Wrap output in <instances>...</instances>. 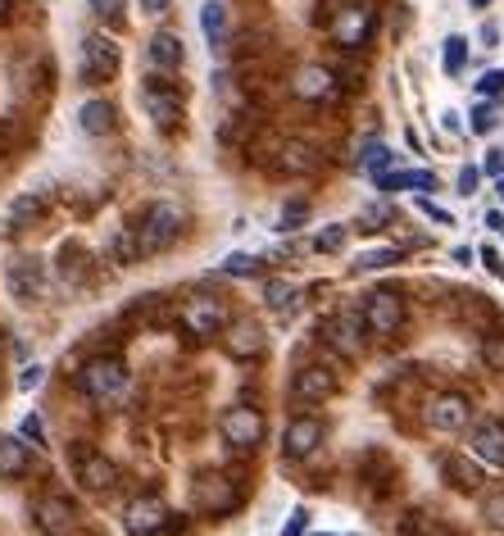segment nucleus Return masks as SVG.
Returning <instances> with one entry per match:
<instances>
[{
	"mask_svg": "<svg viewBox=\"0 0 504 536\" xmlns=\"http://www.w3.org/2000/svg\"><path fill=\"white\" fill-rule=\"evenodd\" d=\"M78 387H82V396L96 400V405H119V400L128 396V387H132V373H128V364H123L119 355H96V359L82 364Z\"/></svg>",
	"mask_w": 504,
	"mask_h": 536,
	"instance_id": "f257e3e1",
	"label": "nucleus"
},
{
	"mask_svg": "<svg viewBox=\"0 0 504 536\" xmlns=\"http://www.w3.org/2000/svg\"><path fill=\"white\" fill-rule=\"evenodd\" d=\"M182 228H187V214H182L173 200H155V205H146L141 209V219H137L141 255H164V250L182 237Z\"/></svg>",
	"mask_w": 504,
	"mask_h": 536,
	"instance_id": "f03ea898",
	"label": "nucleus"
},
{
	"mask_svg": "<svg viewBox=\"0 0 504 536\" xmlns=\"http://www.w3.org/2000/svg\"><path fill=\"white\" fill-rule=\"evenodd\" d=\"M377 32V10L368 0H346L341 10H332V41L341 50H364Z\"/></svg>",
	"mask_w": 504,
	"mask_h": 536,
	"instance_id": "7ed1b4c3",
	"label": "nucleus"
},
{
	"mask_svg": "<svg viewBox=\"0 0 504 536\" xmlns=\"http://www.w3.org/2000/svg\"><path fill=\"white\" fill-rule=\"evenodd\" d=\"M141 110L155 128H178L182 123V91L178 82H168V73H155V78L141 82Z\"/></svg>",
	"mask_w": 504,
	"mask_h": 536,
	"instance_id": "20e7f679",
	"label": "nucleus"
},
{
	"mask_svg": "<svg viewBox=\"0 0 504 536\" xmlns=\"http://www.w3.org/2000/svg\"><path fill=\"white\" fill-rule=\"evenodd\" d=\"M178 323H182L187 337L209 341V337H223V328H228V309H223V300H214V296H191V300H182Z\"/></svg>",
	"mask_w": 504,
	"mask_h": 536,
	"instance_id": "39448f33",
	"label": "nucleus"
},
{
	"mask_svg": "<svg viewBox=\"0 0 504 536\" xmlns=\"http://www.w3.org/2000/svg\"><path fill=\"white\" fill-rule=\"evenodd\" d=\"M173 527H178V518L159 496H137L123 509V532L128 536H168Z\"/></svg>",
	"mask_w": 504,
	"mask_h": 536,
	"instance_id": "423d86ee",
	"label": "nucleus"
},
{
	"mask_svg": "<svg viewBox=\"0 0 504 536\" xmlns=\"http://www.w3.org/2000/svg\"><path fill=\"white\" fill-rule=\"evenodd\" d=\"M364 309H341V314H332L327 323H318V337H323V346H332L341 359H355L359 350H364Z\"/></svg>",
	"mask_w": 504,
	"mask_h": 536,
	"instance_id": "0eeeda50",
	"label": "nucleus"
},
{
	"mask_svg": "<svg viewBox=\"0 0 504 536\" xmlns=\"http://www.w3.org/2000/svg\"><path fill=\"white\" fill-rule=\"evenodd\" d=\"M191 505H196L200 514H209V518H223V514H232V509L241 505V491H237V482L223 477V473H200L196 487H191Z\"/></svg>",
	"mask_w": 504,
	"mask_h": 536,
	"instance_id": "6e6552de",
	"label": "nucleus"
},
{
	"mask_svg": "<svg viewBox=\"0 0 504 536\" xmlns=\"http://www.w3.org/2000/svg\"><path fill=\"white\" fill-rule=\"evenodd\" d=\"M119 64H123V50L114 37H105V32L82 37V82H114Z\"/></svg>",
	"mask_w": 504,
	"mask_h": 536,
	"instance_id": "1a4fd4ad",
	"label": "nucleus"
},
{
	"mask_svg": "<svg viewBox=\"0 0 504 536\" xmlns=\"http://www.w3.org/2000/svg\"><path fill=\"white\" fill-rule=\"evenodd\" d=\"M218 432H223V441H228L232 450H255L259 441H264L268 423H264V414H259V409L232 405V409H223V418H218Z\"/></svg>",
	"mask_w": 504,
	"mask_h": 536,
	"instance_id": "9d476101",
	"label": "nucleus"
},
{
	"mask_svg": "<svg viewBox=\"0 0 504 536\" xmlns=\"http://www.w3.org/2000/svg\"><path fill=\"white\" fill-rule=\"evenodd\" d=\"M73 473H78L82 491H91V496H105V491H114V482H119V464L91 446L73 450Z\"/></svg>",
	"mask_w": 504,
	"mask_h": 536,
	"instance_id": "9b49d317",
	"label": "nucleus"
},
{
	"mask_svg": "<svg viewBox=\"0 0 504 536\" xmlns=\"http://www.w3.org/2000/svg\"><path fill=\"white\" fill-rule=\"evenodd\" d=\"M5 282H10V296L14 300L37 305V300L46 296V287H50V273H46V264H41L37 255H23V259H14V264H10Z\"/></svg>",
	"mask_w": 504,
	"mask_h": 536,
	"instance_id": "f8f14e48",
	"label": "nucleus"
},
{
	"mask_svg": "<svg viewBox=\"0 0 504 536\" xmlns=\"http://www.w3.org/2000/svg\"><path fill=\"white\" fill-rule=\"evenodd\" d=\"M291 91H296V100H305V105H336V100H341V82H336V73L323 69V64L296 69Z\"/></svg>",
	"mask_w": 504,
	"mask_h": 536,
	"instance_id": "ddd939ff",
	"label": "nucleus"
},
{
	"mask_svg": "<svg viewBox=\"0 0 504 536\" xmlns=\"http://www.w3.org/2000/svg\"><path fill=\"white\" fill-rule=\"evenodd\" d=\"M427 423L436 432H464L473 423V400L464 391H441V396L427 400Z\"/></svg>",
	"mask_w": 504,
	"mask_h": 536,
	"instance_id": "4468645a",
	"label": "nucleus"
},
{
	"mask_svg": "<svg viewBox=\"0 0 504 536\" xmlns=\"http://www.w3.org/2000/svg\"><path fill=\"white\" fill-rule=\"evenodd\" d=\"M364 323L373 337H391V332H400V323H405V305H400L396 291H373V296L364 300Z\"/></svg>",
	"mask_w": 504,
	"mask_h": 536,
	"instance_id": "2eb2a0df",
	"label": "nucleus"
},
{
	"mask_svg": "<svg viewBox=\"0 0 504 536\" xmlns=\"http://www.w3.org/2000/svg\"><path fill=\"white\" fill-rule=\"evenodd\" d=\"M291 396H296L300 405H323V400L336 396V373L327 364L296 368V378H291Z\"/></svg>",
	"mask_w": 504,
	"mask_h": 536,
	"instance_id": "dca6fc26",
	"label": "nucleus"
},
{
	"mask_svg": "<svg viewBox=\"0 0 504 536\" xmlns=\"http://www.w3.org/2000/svg\"><path fill=\"white\" fill-rule=\"evenodd\" d=\"M318 446H323V418H314V414L291 418L287 432H282V455L287 459H309Z\"/></svg>",
	"mask_w": 504,
	"mask_h": 536,
	"instance_id": "f3484780",
	"label": "nucleus"
},
{
	"mask_svg": "<svg viewBox=\"0 0 504 536\" xmlns=\"http://www.w3.org/2000/svg\"><path fill=\"white\" fill-rule=\"evenodd\" d=\"M268 346L264 328L259 323H250V318H237V323H228L223 328V350H228L232 359H259Z\"/></svg>",
	"mask_w": 504,
	"mask_h": 536,
	"instance_id": "a211bd4d",
	"label": "nucleus"
},
{
	"mask_svg": "<svg viewBox=\"0 0 504 536\" xmlns=\"http://www.w3.org/2000/svg\"><path fill=\"white\" fill-rule=\"evenodd\" d=\"M32 518H37L41 532L69 536L73 523H78V509H73V500H64V496H41L37 505H32Z\"/></svg>",
	"mask_w": 504,
	"mask_h": 536,
	"instance_id": "6ab92c4d",
	"label": "nucleus"
},
{
	"mask_svg": "<svg viewBox=\"0 0 504 536\" xmlns=\"http://www.w3.org/2000/svg\"><path fill=\"white\" fill-rule=\"evenodd\" d=\"M318 150L309 146V141H300V137H291V141H282L277 146V159H273V169L277 173H287V178H305V173H318Z\"/></svg>",
	"mask_w": 504,
	"mask_h": 536,
	"instance_id": "aec40b11",
	"label": "nucleus"
},
{
	"mask_svg": "<svg viewBox=\"0 0 504 536\" xmlns=\"http://www.w3.org/2000/svg\"><path fill=\"white\" fill-rule=\"evenodd\" d=\"M468 450H473V459H482V464L504 468V427L500 423H477L473 432H468Z\"/></svg>",
	"mask_w": 504,
	"mask_h": 536,
	"instance_id": "412c9836",
	"label": "nucleus"
},
{
	"mask_svg": "<svg viewBox=\"0 0 504 536\" xmlns=\"http://www.w3.org/2000/svg\"><path fill=\"white\" fill-rule=\"evenodd\" d=\"M150 64H155V73H178L187 64V46H182L178 32H155L150 37Z\"/></svg>",
	"mask_w": 504,
	"mask_h": 536,
	"instance_id": "4be33fe9",
	"label": "nucleus"
},
{
	"mask_svg": "<svg viewBox=\"0 0 504 536\" xmlns=\"http://www.w3.org/2000/svg\"><path fill=\"white\" fill-rule=\"evenodd\" d=\"M50 196L46 191H19V196L10 200V209H5V223L10 228H28V223H37L41 214H46Z\"/></svg>",
	"mask_w": 504,
	"mask_h": 536,
	"instance_id": "5701e85b",
	"label": "nucleus"
},
{
	"mask_svg": "<svg viewBox=\"0 0 504 536\" xmlns=\"http://www.w3.org/2000/svg\"><path fill=\"white\" fill-rule=\"evenodd\" d=\"M114 123H119V114H114L109 100H87V105L78 110V128L87 132V137H109Z\"/></svg>",
	"mask_w": 504,
	"mask_h": 536,
	"instance_id": "b1692460",
	"label": "nucleus"
},
{
	"mask_svg": "<svg viewBox=\"0 0 504 536\" xmlns=\"http://www.w3.org/2000/svg\"><path fill=\"white\" fill-rule=\"evenodd\" d=\"M32 468V446L23 437H0V477H23Z\"/></svg>",
	"mask_w": 504,
	"mask_h": 536,
	"instance_id": "393cba45",
	"label": "nucleus"
},
{
	"mask_svg": "<svg viewBox=\"0 0 504 536\" xmlns=\"http://www.w3.org/2000/svg\"><path fill=\"white\" fill-rule=\"evenodd\" d=\"M141 255V241H137V228H119L114 237H109V264H119V268H132Z\"/></svg>",
	"mask_w": 504,
	"mask_h": 536,
	"instance_id": "a878e982",
	"label": "nucleus"
},
{
	"mask_svg": "<svg viewBox=\"0 0 504 536\" xmlns=\"http://www.w3.org/2000/svg\"><path fill=\"white\" fill-rule=\"evenodd\" d=\"M200 28H205L214 50L228 41V10H223V0H205V5H200Z\"/></svg>",
	"mask_w": 504,
	"mask_h": 536,
	"instance_id": "bb28decb",
	"label": "nucleus"
},
{
	"mask_svg": "<svg viewBox=\"0 0 504 536\" xmlns=\"http://www.w3.org/2000/svg\"><path fill=\"white\" fill-rule=\"evenodd\" d=\"M377 187H382V191H436V178H432V173H423V169H414V173H382V178H377Z\"/></svg>",
	"mask_w": 504,
	"mask_h": 536,
	"instance_id": "cd10ccee",
	"label": "nucleus"
},
{
	"mask_svg": "<svg viewBox=\"0 0 504 536\" xmlns=\"http://www.w3.org/2000/svg\"><path fill=\"white\" fill-rule=\"evenodd\" d=\"M296 296H300V291L291 287V282H282V278H273L264 287V305L277 309V314H291V309H296Z\"/></svg>",
	"mask_w": 504,
	"mask_h": 536,
	"instance_id": "c85d7f7f",
	"label": "nucleus"
},
{
	"mask_svg": "<svg viewBox=\"0 0 504 536\" xmlns=\"http://www.w3.org/2000/svg\"><path fill=\"white\" fill-rule=\"evenodd\" d=\"M445 477H450V487H459V491H477V487H482V473H477L468 459H445Z\"/></svg>",
	"mask_w": 504,
	"mask_h": 536,
	"instance_id": "c756f323",
	"label": "nucleus"
},
{
	"mask_svg": "<svg viewBox=\"0 0 504 536\" xmlns=\"http://www.w3.org/2000/svg\"><path fill=\"white\" fill-rule=\"evenodd\" d=\"M346 237H350L346 223H327V228L314 232V250L318 255H336V250H346Z\"/></svg>",
	"mask_w": 504,
	"mask_h": 536,
	"instance_id": "7c9ffc66",
	"label": "nucleus"
},
{
	"mask_svg": "<svg viewBox=\"0 0 504 536\" xmlns=\"http://www.w3.org/2000/svg\"><path fill=\"white\" fill-rule=\"evenodd\" d=\"M405 536H459V532H455V527H445L441 518L409 514V518H405Z\"/></svg>",
	"mask_w": 504,
	"mask_h": 536,
	"instance_id": "2f4dec72",
	"label": "nucleus"
},
{
	"mask_svg": "<svg viewBox=\"0 0 504 536\" xmlns=\"http://www.w3.org/2000/svg\"><path fill=\"white\" fill-rule=\"evenodd\" d=\"M482 364L491 368V373H504V332L482 337Z\"/></svg>",
	"mask_w": 504,
	"mask_h": 536,
	"instance_id": "473e14b6",
	"label": "nucleus"
},
{
	"mask_svg": "<svg viewBox=\"0 0 504 536\" xmlns=\"http://www.w3.org/2000/svg\"><path fill=\"white\" fill-rule=\"evenodd\" d=\"M259 264H264L259 255H228L223 259V273L228 278H250V273H259Z\"/></svg>",
	"mask_w": 504,
	"mask_h": 536,
	"instance_id": "72a5a7b5",
	"label": "nucleus"
},
{
	"mask_svg": "<svg viewBox=\"0 0 504 536\" xmlns=\"http://www.w3.org/2000/svg\"><path fill=\"white\" fill-rule=\"evenodd\" d=\"M386 264H400V250L396 246H382V250H364L355 259V268H386Z\"/></svg>",
	"mask_w": 504,
	"mask_h": 536,
	"instance_id": "f704fd0d",
	"label": "nucleus"
},
{
	"mask_svg": "<svg viewBox=\"0 0 504 536\" xmlns=\"http://www.w3.org/2000/svg\"><path fill=\"white\" fill-rule=\"evenodd\" d=\"M464 60H468V41L464 37H450V41H445V73H459V69H464Z\"/></svg>",
	"mask_w": 504,
	"mask_h": 536,
	"instance_id": "c9c22d12",
	"label": "nucleus"
},
{
	"mask_svg": "<svg viewBox=\"0 0 504 536\" xmlns=\"http://www.w3.org/2000/svg\"><path fill=\"white\" fill-rule=\"evenodd\" d=\"M482 514H486V523L504 532V491H486V496H482Z\"/></svg>",
	"mask_w": 504,
	"mask_h": 536,
	"instance_id": "e433bc0d",
	"label": "nucleus"
},
{
	"mask_svg": "<svg viewBox=\"0 0 504 536\" xmlns=\"http://www.w3.org/2000/svg\"><path fill=\"white\" fill-rule=\"evenodd\" d=\"M87 5H91V14H96V19L123 23V0H87Z\"/></svg>",
	"mask_w": 504,
	"mask_h": 536,
	"instance_id": "4c0bfd02",
	"label": "nucleus"
},
{
	"mask_svg": "<svg viewBox=\"0 0 504 536\" xmlns=\"http://www.w3.org/2000/svg\"><path fill=\"white\" fill-rule=\"evenodd\" d=\"M309 219V205H305V200H291V205H282V228H300V223H305Z\"/></svg>",
	"mask_w": 504,
	"mask_h": 536,
	"instance_id": "58836bf2",
	"label": "nucleus"
},
{
	"mask_svg": "<svg viewBox=\"0 0 504 536\" xmlns=\"http://www.w3.org/2000/svg\"><path fill=\"white\" fill-rule=\"evenodd\" d=\"M386 164H391V150H386V146H368V155H364V169L382 178V173H386Z\"/></svg>",
	"mask_w": 504,
	"mask_h": 536,
	"instance_id": "ea45409f",
	"label": "nucleus"
},
{
	"mask_svg": "<svg viewBox=\"0 0 504 536\" xmlns=\"http://www.w3.org/2000/svg\"><path fill=\"white\" fill-rule=\"evenodd\" d=\"M23 437H28L32 446H41V441H46V432H41V418H37V414L23 418Z\"/></svg>",
	"mask_w": 504,
	"mask_h": 536,
	"instance_id": "a19ab883",
	"label": "nucleus"
},
{
	"mask_svg": "<svg viewBox=\"0 0 504 536\" xmlns=\"http://www.w3.org/2000/svg\"><path fill=\"white\" fill-rule=\"evenodd\" d=\"M491 128H495V110H486V105H482V110L473 114V132H482V137H486Z\"/></svg>",
	"mask_w": 504,
	"mask_h": 536,
	"instance_id": "79ce46f5",
	"label": "nucleus"
},
{
	"mask_svg": "<svg viewBox=\"0 0 504 536\" xmlns=\"http://www.w3.org/2000/svg\"><path fill=\"white\" fill-rule=\"evenodd\" d=\"M305 523H309V514H305V509H296V514H291V523L282 527V536H300V532H305Z\"/></svg>",
	"mask_w": 504,
	"mask_h": 536,
	"instance_id": "37998d69",
	"label": "nucleus"
},
{
	"mask_svg": "<svg viewBox=\"0 0 504 536\" xmlns=\"http://www.w3.org/2000/svg\"><path fill=\"white\" fill-rule=\"evenodd\" d=\"M504 87V73H486L482 82H477V91H482V96H491V91H500Z\"/></svg>",
	"mask_w": 504,
	"mask_h": 536,
	"instance_id": "c03bdc74",
	"label": "nucleus"
},
{
	"mask_svg": "<svg viewBox=\"0 0 504 536\" xmlns=\"http://www.w3.org/2000/svg\"><path fill=\"white\" fill-rule=\"evenodd\" d=\"M477 191V169H464L459 173V196H473Z\"/></svg>",
	"mask_w": 504,
	"mask_h": 536,
	"instance_id": "a18cd8bd",
	"label": "nucleus"
},
{
	"mask_svg": "<svg viewBox=\"0 0 504 536\" xmlns=\"http://www.w3.org/2000/svg\"><path fill=\"white\" fill-rule=\"evenodd\" d=\"M37 382H41V368H37V364H28V368H23V378H19V387H23V391H32Z\"/></svg>",
	"mask_w": 504,
	"mask_h": 536,
	"instance_id": "49530a36",
	"label": "nucleus"
},
{
	"mask_svg": "<svg viewBox=\"0 0 504 536\" xmlns=\"http://www.w3.org/2000/svg\"><path fill=\"white\" fill-rule=\"evenodd\" d=\"M137 5H141V10H146V14H164L168 5H173V0H137Z\"/></svg>",
	"mask_w": 504,
	"mask_h": 536,
	"instance_id": "de8ad7c7",
	"label": "nucleus"
},
{
	"mask_svg": "<svg viewBox=\"0 0 504 536\" xmlns=\"http://www.w3.org/2000/svg\"><path fill=\"white\" fill-rule=\"evenodd\" d=\"M418 205H423V214H432V219H436V223H450V214H445V209H436V205H432V200H418Z\"/></svg>",
	"mask_w": 504,
	"mask_h": 536,
	"instance_id": "09e8293b",
	"label": "nucleus"
},
{
	"mask_svg": "<svg viewBox=\"0 0 504 536\" xmlns=\"http://www.w3.org/2000/svg\"><path fill=\"white\" fill-rule=\"evenodd\" d=\"M486 173H491V178H504V159L491 155V159H486Z\"/></svg>",
	"mask_w": 504,
	"mask_h": 536,
	"instance_id": "8fccbe9b",
	"label": "nucleus"
},
{
	"mask_svg": "<svg viewBox=\"0 0 504 536\" xmlns=\"http://www.w3.org/2000/svg\"><path fill=\"white\" fill-rule=\"evenodd\" d=\"M486 264H491V268H495V278H504V264H500V259H495V255H491V250H486Z\"/></svg>",
	"mask_w": 504,
	"mask_h": 536,
	"instance_id": "3c124183",
	"label": "nucleus"
},
{
	"mask_svg": "<svg viewBox=\"0 0 504 536\" xmlns=\"http://www.w3.org/2000/svg\"><path fill=\"white\" fill-rule=\"evenodd\" d=\"M5 14H10V0H0V19H5Z\"/></svg>",
	"mask_w": 504,
	"mask_h": 536,
	"instance_id": "603ef678",
	"label": "nucleus"
},
{
	"mask_svg": "<svg viewBox=\"0 0 504 536\" xmlns=\"http://www.w3.org/2000/svg\"><path fill=\"white\" fill-rule=\"evenodd\" d=\"M500 196H504V178H500Z\"/></svg>",
	"mask_w": 504,
	"mask_h": 536,
	"instance_id": "864d4df0",
	"label": "nucleus"
}]
</instances>
